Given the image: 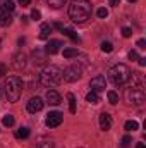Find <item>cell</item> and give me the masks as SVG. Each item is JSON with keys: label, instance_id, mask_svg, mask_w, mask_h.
Listing matches in <instances>:
<instances>
[{"label": "cell", "instance_id": "1", "mask_svg": "<svg viewBox=\"0 0 146 148\" xmlns=\"http://www.w3.org/2000/svg\"><path fill=\"white\" fill-rule=\"evenodd\" d=\"M91 16V2L89 0H72L69 5V17L74 23L81 24L88 21Z\"/></svg>", "mask_w": 146, "mask_h": 148}, {"label": "cell", "instance_id": "2", "mask_svg": "<svg viewBox=\"0 0 146 148\" xmlns=\"http://www.w3.org/2000/svg\"><path fill=\"white\" fill-rule=\"evenodd\" d=\"M23 86H24V83H23V79H21L19 76H9V77L5 79V84H3V90H5V97H7V100L12 102V103L17 102L19 97H21Z\"/></svg>", "mask_w": 146, "mask_h": 148}, {"label": "cell", "instance_id": "3", "mask_svg": "<svg viewBox=\"0 0 146 148\" xmlns=\"http://www.w3.org/2000/svg\"><path fill=\"white\" fill-rule=\"evenodd\" d=\"M64 77V73L59 66H46L41 74H40V81L43 86H57Z\"/></svg>", "mask_w": 146, "mask_h": 148}, {"label": "cell", "instance_id": "4", "mask_svg": "<svg viewBox=\"0 0 146 148\" xmlns=\"http://www.w3.org/2000/svg\"><path fill=\"white\" fill-rule=\"evenodd\" d=\"M108 77L113 84H124L131 79V69L126 64H115L113 67H110Z\"/></svg>", "mask_w": 146, "mask_h": 148}, {"label": "cell", "instance_id": "5", "mask_svg": "<svg viewBox=\"0 0 146 148\" xmlns=\"http://www.w3.org/2000/svg\"><path fill=\"white\" fill-rule=\"evenodd\" d=\"M126 98H127L129 103L141 105V103L145 102V98H146L145 90H143V88H134V86H131V88L126 90Z\"/></svg>", "mask_w": 146, "mask_h": 148}, {"label": "cell", "instance_id": "6", "mask_svg": "<svg viewBox=\"0 0 146 148\" xmlns=\"http://www.w3.org/2000/svg\"><path fill=\"white\" fill-rule=\"evenodd\" d=\"M64 73V79L67 81V83H74V81H77L79 77H81V67L79 66H69L65 71H62Z\"/></svg>", "mask_w": 146, "mask_h": 148}, {"label": "cell", "instance_id": "7", "mask_svg": "<svg viewBox=\"0 0 146 148\" xmlns=\"http://www.w3.org/2000/svg\"><path fill=\"white\" fill-rule=\"evenodd\" d=\"M89 88H91V91H103L105 88H107V79H105V76H102V74H98V76H95V77H91V81H89Z\"/></svg>", "mask_w": 146, "mask_h": 148}, {"label": "cell", "instance_id": "8", "mask_svg": "<svg viewBox=\"0 0 146 148\" xmlns=\"http://www.w3.org/2000/svg\"><path fill=\"white\" fill-rule=\"evenodd\" d=\"M62 121H64V115H62L60 112H50V114L46 115V121H45V122H46L48 127L53 129V127H59V126L62 124Z\"/></svg>", "mask_w": 146, "mask_h": 148}, {"label": "cell", "instance_id": "9", "mask_svg": "<svg viewBox=\"0 0 146 148\" xmlns=\"http://www.w3.org/2000/svg\"><path fill=\"white\" fill-rule=\"evenodd\" d=\"M43 109V100L40 98V97H33L29 102H28V112H31V114H36Z\"/></svg>", "mask_w": 146, "mask_h": 148}, {"label": "cell", "instance_id": "10", "mask_svg": "<svg viewBox=\"0 0 146 148\" xmlns=\"http://www.w3.org/2000/svg\"><path fill=\"white\" fill-rule=\"evenodd\" d=\"M62 47H64V45H62L60 40H50V41L46 43V47H45V52H46L48 55H53V53H57Z\"/></svg>", "mask_w": 146, "mask_h": 148}, {"label": "cell", "instance_id": "11", "mask_svg": "<svg viewBox=\"0 0 146 148\" xmlns=\"http://www.w3.org/2000/svg\"><path fill=\"white\" fill-rule=\"evenodd\" d=\"M12 67H14V69H17V71H23V69L26 67V55H24L23 52H19V53H16V55H14Z\"/></svg>", "mask_w": 146, "mask_h": 148}, {"label": "cell", "instance_id": "12", "mask_svg": "<svg viewBox=\"0 0 146 148\" xmlns=\"http://www.w3.org/2000/svg\"><path fill=\"white\" fill-rule=\"evenodd\" d=\"M100 127L103 131H108L110 127H112V117H110V114H107V112L100 114Z\"/></svg>", "mask_w": 146, "mask_h": 148}, {"label": "cell", "instance_id": "13", "mask_svg": "<svg viewBox=\"0 0 146 148\" xmlns=\"http://www.w3.org/2000/svg\"><path fill=\"white\" fill-rule=\"evenodd\" d=\"M46 102H48L50 105H59V103L62 102V98H60V95H59L57 91L48 90V91H46Z\"/></svg>", "mask_w": 146, "mask_h": 148}, {"label": "cell", "instance_id": "14", "mask_svg": "<svg viewBox=\"0 0 146 148\" xmlns=\"http://www.w3.org/2000/svg\"><path fill=\"white\" fill-rule=\"evenodd\" d=\"M10 23H12V16H10V12L0 7V26H9Z\"/></svg>", "mask_w": 146, "mask_h": 148}, {"label": "cell", "instance_id": "15", "mask_svg": "<svg viewBox=\"0 0 146 148\" xmlns=\"http://www.w3.org/2000/svg\"><path fill=\"white\" fill-rule=\"evenodd\" d=\"M50 33H52V26L48 23H43L41 28H40V38L41 40H46V38L50 36Z\"/></svg>", "mask_w": 146, "mask_h": 148}, {"label": "cell", "instance_id": "16", "mask_svg": "<svg viewBox=\"0 0 146 148\" xmlns=\"http://www.w3.org/2000/svg\"><path fill=\"white\" fill-rule=\"evenodd\" d=\"M0 7L5 9V10H9V12H12L16 9V2L14 0H0Z\"/></svg>", "mask_w": 146, "mask_h": 148}, {"label": "cell", "instance_id": "17", "mask_svg": "<svg viewBox=\"0 0 146 148\" xmlns=\"http://www.w3.org/2000/svg\"><path fill=\"white\" fill-rule=\"evenodd\" d=\"M86 102H89V103L96 105V103L100 102V97H98V93H96V91H89V93L86 95Z\"/></svg>", "mask_w": 146, "mask_h": 148}, {"label": "cell", "instance_id": "18", "mask_svg": "<svg viewBox=\"0 0 146 148\" xmlns=\"http://www.w3.org/2000/svg\"><path fill=\"white\" fill-rule=\"evenodd\" d=\"M29 136V129L28 127H19L17 131H16V138H19V140H24V138H28Z\"/></svg>", "mask_w": 146, "mask_h": 148}, {"label": "cell", "instance_id": "19", "mask_svg": "<svg viewBox=\"0 0 146 148\" xmlns=\"http://www.w3.org/2000/svg\"><path fill=\"white\" fill-rule=\"evenodd\" d=\"M124 127H126V131H136V129H139V124H138V121H127L124 124Z\"/></svg>", "mask_w": 146, "mask_h": 148}, {"label": "cell", "instance_id": "20", "mask_svg": "<svg viewBox=\"0 0 146 148\" xmlns=\"http://www.w3.org/2000/svg\"><path fill=\"white\" fill-rule=\"evenodd\" d=\"M107 98H108V102L112 105L119 103V93H117V91H112V90H110L108 93H107Z\"/></svg>", "mask_w": 146, "mask_h": 148}, {"label": "cell", "instance_id": "21", "mask_svg": "<svg viewBox=\"0 0 146 148\" xmlns=\"http://www.w3.org/2000/svg\"><path fill=\"white\" fill-rule=\"evenodd\" d=\"M62 33H64L65 36H69L71 40H72V41H79V36L76 35V31H74V29H69V28H64V29H62Z\"/></svg>", "mask_w": 146, "mask_h": 148}, {"label": "cell", "instance_id": "22", "mask_svg": "<svg viewBox=\"0 0 146 148\" xmlns=\"http://www.w3.org/2000/svg\"><path fill=\"white\" fill-rule=\"evenodd\" d=\"M64 57H65V59L77 57V48H64Z\"/></svg>", "mask_w": 146, "mask_h": 148}, {"label": "cell", "instance_id": "23", "mask_svg": "<svg viewBox=\"0 0 146 148\" xmlns=\"http://www.w3.org/2000/svg\"><path fill=\"white\" fill-rule=\"evenodd\" d=\"M67 100H69V110L72 112V114H76V97H74L72 93H69Z\"/></svg>", "mask_w": 146, "mask_h": 148}, {"label": "cell", "instance_id": "24", "mask_svg": "<svg viewBox=\"0 0 146 148\" xmlns=\"http://www.w3.org/2000/svg\"><path fill=\"white\" fill-rule=\"evenodd\" d=\"M3 126H7V127H10V126H14V122H16V119H14V115H10V114H7L5 117H3Z\"/></svg>", "mask_w": 146, "mask_h": 148}, {"label": "cell", "instance_id": "25", "mask_svg": "<svg viewBox=\"0 0 146 148\" xmlns=\"http://www.w3.org/2000/svg\"><path fill=\"white\" fill-rule=\"evenodd\" d=\"M46 2H48V5H50V7H53V9H60L67 0H46Z\"/></svg>", "mask_w": 146, "mask_h": 148}, {"label": "cell", "instance_id": "26", "mask_svg": "<svg viewBox=\"0 0 146 148\" xmlns=\"http://www.w3.org/2000/svg\"><path fill=\"white\" fill-rule=\"evenodd\" d=\"M100 48H102V52H105V53H110V52L113 50V45H112L110 41H103Z\"/></svg>", "mask_w": 146, "mask_h": 148}, {"label": "cell", "instance_id": "27", "mask_svg": "<svg viewBox=\"0 0 146 148\" xmlns=\"http://www.w3.org/2000/svg\"><path fill=\"white\" fill-rule=\"evenodd\" d=\"M33 53H35V59H38V60H35L36 64H43V62H45V55H43L40 50H35Z\"/></svg>", "mask_w": 146, "mask_h": 148}, {"label": "cell", "instance_id": "28", "mask_svg": "<svg viewBox=\"0 0 146 148\" xmlns=\"http://www.w3.org/2000/svg\"><path fill=\"white\" fill-rule=\"evenodd\" d=\"M96 16H98V17H100V19H105V17H107V16H108V10H107V9H105V7H100V9H98V10H96Z\"/></svg>", "mask_w": 146, "mask_h": 148}, {"label": "cell", "instance_id": "29", "mask_svg": "<svg viewBox=\"0 0 146 148\" xmlns=\"http://www.w3.org/2000/svg\"><path fill=\"white\" fill-rule=\"evenodd\" d=\"M31 19H33V21H40V19H41V12H40L38 9H33V12H31Z\"/></svg>", "mask_w": 146, "mask_h": 148}, {"label": "cell", "instance_id": "30", "mask_svg": "<svg viewBox=\"0 0 146 148\" xmlns=\"http://www.w3.org/2000/svg\"><path fill=\"white\" fill-rule=\"evenodd\" d=\"M122 36L124 38H131L132 36V29H131V28H122Z\"/></svg>", "mask_w": 146, "mask_h": 148}, {"label": "cell", "instance_id": "31", "mask_svg": "<svg viewBox=\"0 0 146 148\" xmlns=\"http://www.w3.org/2000/svg\"><path fill=\"white\" fill-rule=\"evenodd\" d=\"M40 148H53V143L48 141V140H43V141L40 143Z\"/></svg>", "mask_w": 146, "mask_h": 148}, {"label": "cell", "instance_id": "32", "mask_svg": "<svg viewBox=\"0 0 146 148\" xmlns=\"http://www.w3.org/2000/svg\"><path fill=\"white\" fill-rule=\"evenodd\" d=\"M131 141H132L131 136H124V138H122V148H127L131 145Z\"/></svg>", "mask_w": 146, "mask_h": 148}, {"label": "cell", "instance_id": "33", "mask_svg": "<svg viewBox=\"0 0 146 148\" xmlns=\"http://www.w3.org/2000/svg\"><path fill=\"white\" fill-rule=\"evenodd\" d=\"M129 59H131V60H138V59H139L138 52H136V50H131V52H129Z\"/></svg>", "mask_w": 146, "mask_h": 148}, {"label": "cell", "instance_id": "34", "mask_svg": "<svg viewBox=\"0 0 146 148\" xmlns=\"http://www.w3.org/2000/svg\"><path fill=\"white\" fill-rule=\"evenodd\" d=\"M138 48H146V40H138Z\"/></svg>", "mask_w": 146, "mask_h": 148}, {"label": "cell", "instance_id": "35", "mask_svg": "<svg viewBox=\"0 0 146 148\" xmlns=\"http://www.w3.org/2000/svg\"><path fill=\"white\" fill-rule=\"evenodd\" d=\"M5 74H7V66L0 64V76H5Z\"/></svg>", "mask_w": 146, "mask_h": 148}, {"label": "cell", "instance_id": "36", "mask_svg": "<svg viewBox=\"0 0 146 148\" xmlns=\"http://www.w3.org/2000/svg\"><path fill=\"white\" fill-rule=\"evenodd\" d=\"M138 62H139V66H146V57H139Z\"/></svg>", "mask_w": 146, "mask_h": 148}, {"label": "cell", "instance_id": "37", "mask_svg": "<svg viewBox=\"0 0 146 148\" xmlns=\"http://www.w3.org/2000/svg\"><path fill=\"white\" fill-rule=\"evenodd\" d=\"M19 3H21L23 7H26V5H29V3H31V0H19Z\"/></svg>", "mask_w": 146, "mask_h": 148}, {"label": "cell", "instance_id": "38", "mask_svg": "<svg viewBox=\"0 0 146 148\" xmlns=\"http://www.w3.org/2000/svg\"><path fill=\"white\" fill-rule=\"evenodd\" d=\"M119 3H120V0H110V5H112V7H117Z\"/></svg>", "mask_w": 146, "mask_h": 148}, {"label": "cell", "instance_id": "39", "mask_svg": "<svg viewBox=\"0 0 146 148\" xmlns=\"http://www.w3.org/2000/svg\"><path fill=\"white\" fill-rule=\"evenodd\" d=\"M17 43H19V45H24V43H26V40H24V38H19V40H17Z\"/></svg>", "mask_w": 146, "mask_h": 148}, {"label": "cell", "instance_id": "40", "mask_svg": "<svg viewBox=\"0 0 146 148\" xmlns=\"http://www.w3.org/2000/svg\"><path fill=\"white\" fill-rule=\"evenodd\" d=\"M136 148H146V147H145V143H138V145H136Z\"/></svg>", "mask_w": 146, "mask_h": 148}, {"label": "cell", "instance_id": "41", "mask_svg": "<svg viewBox=\"0 0 146 148\" xmlns=\"http://www.w3.org/2000/svg\"><path fill=\"white\" fill-rule=\"evenodd\" d=\"M127 2H131V3H132V2H136V0H127Z\"/></svg>", "mask_w": 146, "mask_h": 148}, {"label": "cell", "instance_id": "42", "mask_svg": "<svg viewBox=\"0 0 146 148\" xmlns=\"http://www.w3.org/2000/svg\"><path fill=\"white\" fill-rule=\"evenodd\" d=\"M0 98H2V91H0Z\"/></svg>", "mask_w": 146, "mask_h": 148}, {"label": "cell", "instance_id": "43", "mask_svg": "<svg viewBox=\"0 0 146 148\" xmlns=\"http://www.w3.org/2000/svg\"><path fill=\"white\" fill-rule=\"evenodd\" d=\"M0 43H2V40H0Z\"/></svg>", "mask_w": 146, "mask_h": 148}]
</instances>
